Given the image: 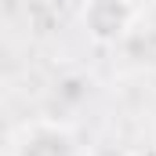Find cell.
Returning <instances> with one entry per match:
<instances>
[{
    "label": "cell",
    "mask_w": 156,
    "mask_h": 156,
    "mask_svg": "<svg viewBox=\"0 0 156 156\" xmlns=\"http://www.w3.org/2000/svg\"><path fill=\"white\" fill-rule=\"evenodd\" d=\"M145 7L138 4H123V0H94L80 11V22L98 44H116L120 37H127L131 29H138Z\"/></svg>",
    "instance_id": "1"
},
{
    "label": "cell",
    "mask_w": 156,
    "mask_h": 156,
    "mask_svg": "<svg viewBox=\"0 0 156 156\" xmlns=\"http://www.w3.org/2000/svg\"><path fill=\"white\" fill-rule=\"evenodd\" d=\"M123 156H156V153H149V149H134V153H123Z\"/></svg>",
    "instance_id": "3"
},
{
    "label": "cell",
    "mask_w": 156,
    "mask_h": 156,
    "mask_svg": "<svg viewBox=\"0 0 156 156\" xmlns=\"http://www.w3.org/2000/svg\"><path fill=\"white\" fill-rule=\"evenodd\" d=\"M11 156H80V142L73 127L58 120H37L15 134Z\"/></svg>",
    "instance_id": "2"
}]
</instances>
